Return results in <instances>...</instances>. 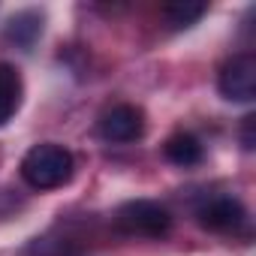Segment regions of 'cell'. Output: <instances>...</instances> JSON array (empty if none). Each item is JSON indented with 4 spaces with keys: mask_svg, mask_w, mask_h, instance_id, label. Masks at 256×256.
<instances>
[{
    "mask_svg": "<svg viewBox=\"0 0 256 256\" xmlns=\"http://www.w3.org/2000/svg\"><path fill=\"white\" fill-rule=\"evenodd\" d=\"M145 133V114L136 106H114L100 118V136L106 142L124 145V142H136Z\"/></svg>",
    "mask_w": 256,
    "mask_h": 256,
    "instance_id": "cell-4",
    "label": "cell"
},
{
    "mask_svg": "<svg viewBox=\"0 0 256 256\" xmlns=\"http://www.w3.org/2000/svg\"><path fill=\"white\" fill-rule=\"evenodd\" d=\"M217 88L232 102H250L256 96V58L253 54H235L220 66Z\"/></svg>",
    "mask_w": 256,
    "mask_h": 256,
    "instance_id": "cell-3",
    "label": "cell"
},
{
    "mask_svg": "<svg viewBox=\"0 0 256 256\" xmlns=\"http://www.w3.org/2000/svg\"><path fill=\"white\" fill-rule=\"evenodd\" d=\"M22 106V76L16 66L0 64V126H4Z\"/></svg>",
    "mask_w": 256,
    "mask_h": 256,
    "instance_id": "cell-6",
    "label": "cell"
},
{
    "mask_svg": "<svg viewBox=\"0 0 256 256\" xmlns=\"http://www.w3.org/2000/svg\"><path fill=\"white\" fill-rule=\"evenodd\" d=\"M114 226L133 238H163L172 229V214L160 202L133 199L114 211Z\"/></svg>",
    "mask_w": 256,
    "mask_h": 256,
    "instance_id": "cell-2",
    "label": "cell"
},
{
    "mask_svg": "<svg viewBox=\"0 0 256 256\" xmlns=\"http://www.w3.org/2000/svg\"><path fill=\"white\" fill-rule=\"evenodd\" d=\"M199 223L205 226V229H211V232H235L244 220H247V214H244V205L238 202V199H232V196H214V199H208L202 208H199Z\"/></svg>",
    "mask_w": 256,
    "mask_h": 256,
    "instance_id": "cell-5",
    "label": "cell"
},
{
    "mask_svg": "<svg viewBox=\"0 0 256 256\" xmlns=\"http://www.w3.org/2000/svg\"><path fill=\"white\" fill-rule=\"evenodd\" d=\"M253 126H256V118L250 114V118H244V130H241V145L247 148V151H253V145H256V139H253Z\"/></svg>",
    "mask_w": 256,
    "mask_h": 256,
    "instance_id": "cell-10",
    "label": "cell"
},
{
    "mask_svg": "<svg viewBox=\"0 0 256 256\" xmlns=\"http://www.w3.org/2000/svg\"><path fill=\"white\" fill-rule=\"evenodd\" d=\"M36 34H40V18H36L34 12H24V16L12 18L10 28H6V36L16 40V42H22V46H30V40H34Z\"/></svg>",
    "mask_w": 256,
    "mask_h": 256,
    "instance_id": "cell-9",
    "label": "cell"
},
{
    "mask_svg": "<svg viewBox=\"0 0 256 256\" xmlns=\"http://www.w3.org/2000/svg\"><path fill=\"white\" fill-rule=\"evenodd\" d=\"M205 12H208L205 4H190V0H184V4H169V6H163V16H166V22H169L172 30H184V28L196 24Z\"/></svg>",
    "mask_w": 256,
    "mask_h": 256,
    "instance_id": "cell-8",
    "label": "cell"
},
{
    "mask_svg": "<svg viewBox=\"0 0 256 256\" xmlns=\"http://www.w3.org/2000/svg\"><path fill=\"white\" fill-rule=\"evenodd\" d=\"M163 154H166L169 163L187 169V166L202 163V142H199L196 136H190V133H175V136L163 145Z\"/></svg>",
    "mask_w": 256,
    "mask_h": 256,
    "instance_id": "cell-7",
    "label": "cell"
},
{
    "mask_svg": "<svg viewBox=\"0 0 256 256\" xmlns=\"http://www.w3.org/2000/svg\"><path fill=\"white\" fill-rule=\"evenodd\" d=\"M72 154L64 145L54 142H42L34 145L24 160H22V178L34 187V190H58L72 178Z\"/></svg>",
    "mask_w": 256,
    "mask_h": 256,
    "instance_id": "cell-1",
    "label": "cell"
}]
</instances>
